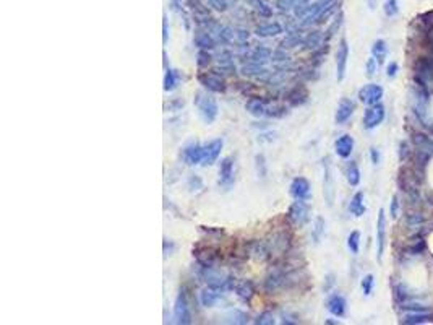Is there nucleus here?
<instances>
[{
	"mask_svg": "<svg viewBox=\"0 0 433 325\" xmlns=\"http://www.w3.org/2000/svg\"><path fill=\"white\" fill-rule=\"evenodd\" d=\"M323 169H325V179H323V194H325V200L329 207H333L334 203V179L331 173V164H329V160L323 161Z\"/></svg>",
	"mask_w": 433,
	"mask_h": 325,
	"instance_id": "nucleus-9",
	"label": "nucleus"
},
{
	"mask_svg": "<svg viewBox=\"0 0 433 325\" xmlns=\"http://www.w3.org/2000/svg\"><path fill=\"white\" fill-rule=\"evenodd\" d=\"M398 70H399V64L398 62H389L388 67H386V75H388L389 78H394L396 75H398Z\"/></svg>",
	"mask_w": 433,
	"mask_h": 325,
	"instance_id": "nucleus-40",
	"label": "nucleus"
},
{
	"mask_svg": "<svg viewBox=\"0 0 433 325\" xmlns=\"http://www.w3.org/2000/svg\"><path fill=\"white\" fill-rule=\"evenodd\" d=\"M346 299H344V296L338 294V292H333V294H329V298L326 301V309L331 312L333 315H336V317H342L344 314H346Z\"/></svg>",
	"mask_w": 433,
	"mask_h": 325,
	"instance_id": "nucleus-16",
	"label": "nucleus"
},
{
	"mask_svg": "<svg viewBox=\"0 0 433 325\" xmlns=\"http://www.w3.org/2000/svg\"><path fill=\"white\" fill-rule=\"evenodd\" d=\"M346 178H347V182L351 184L352 187L358 185V182H360V169H358L357 162L351 161L347 164V168H346Z\"/></svg>",
	"mask_w": 433,
	"mask_h": 325,
	"instance_id": "nucleus-23",
	"label": "nucleus"
},
{
	"mask_svg": "<svg viewBox=\"0 0 433 325\" xmlns=\"http://www.w3.org/2000/svg\"><path fill=\"white\" fill-rule=\"evenodd\" d=\"M291 195L295 200H307L310 197V182L305 178H295L291 182Z\"/></svg>",
	"mask_w": 433,
	"mask_h": 325,
	"instance_id": "nucleus-12",
	"label": "nucleus"
},
{
	"mask_svg": "<svg viewBox=\"0 0 433 325\" xmlns=\"http://www.w3.org/2000/svg\"><path fill=\"white\" fill-rule=\"evenodd\" d=\"M334 150L339 158H349L354 151V138L351 135H341L334 143Z\"/></svg>",
	"mask_w": 433,
	"mask_h": 325,
	"instance_id": "nucleus-17",
	"label": "nucleus"
},
{
	"mask_svg": "<svg viewBox=\"0 0 433 325\" xmlns=\"http://www.w3.org/2000/svg\"><path fill=\"white\" fill-rule=\"evenodd\" d=\"M347 247L352 254H358V249H360V233L358 231H352L347 238Z\"/></svg>",
	"mask_w": 433,
	"mask_h": 325,
	"instance_id": "nucleus-29",
	"label": "nucleus"
},
{
	"mask_svg": "<svg viewBox=\"0 0 433 325\" xmlns=\"http://www.w3.org/2000/svg\"><path fill=\"white\" fill-rule=\"evenodd\" d=\"M398 210H399V203H398V197H393V200H391V216L396 218L398 216Z\"/></svg>",
	"mask_w": 433,
	"mask_h": 325,
	"instance_id": "nucleus-41",
	"label": "nucleus"
},
{
	"mask_svg": "<svg viewBox=\"0 0 433 325\" xmlns=\"http://www.w3.org/2000/svg\"><path fill=\"white\" fill-rule=\"evenodd\" d=\"M365 210L367 208H365V203H364V192L354 194L352 200H351V203H349V211H351L354 216L360 218V216H364Z\"/></svg>",
	"mask_w": 433,
	"mask_h": 325,
	"instance_id": "nucleus-18",
	"label": "nucleus"
},
{
	"mask_svg": "<svg viewBox=\"0 0 433 325\" xmlns=\"http://www.w3.org/2000/svg\"><path fill=\"white\" fill-rule=\"evenodd\" d=\"M201 275H203V280L206 281L208 288H213V290L216 291H226L229 290V288H232V280L229 275H224L221 270H217V268H214L211 265H203V270H201Z\"/></svg>",
	"mask_w": 433,
	"mask_h": 325,
	"instance_id": "nucleus-1",
	"label": "nucleus"
},
{
	"mask_svg": "<svg viewBox=\"0 0 433 325\" xmlns=\"http://www.w3.org/2000/svg\"><path fill=\"white\" fill-rule=\"evenodd\" d=\"M255 324H260V325H273L274 324V317L271 312H263L260 314L257 320H255Z\"/></svg>",
	"mask_w": 433,
	"mask_h": 325,
	"instance_id": "nucleus-35",
	"label": "nucleus"
},
{
	"mask_svg": "<svg viewBox=\"0 0 433 325\" xmlns=\"http://www.w3.org/2000/svg\"><path fill=\"white\" fill-rule=\"evenodd\" d=\"M427 315L423 314H416V315H407L406 319H404V324H420V322H425Z\"/></svg>",
	"mask_w": 433,
	"mask_h": 325,
	"instance_id": "nucleus-39",
	"label": "nucleus"
},
{
	"mask_svg": "<svg viewBox=\"0 0 433 325\" xmlns=\"http://www.w3.org/2000/svg\"><path fill=\"white\" fill-rule=\"evenodd\" d=\"M195 44H197L200 49H204V50L214 48V41L208 32H197V36H195Z\"/></svg>",
	"mask_w": 433,
	"mask_h": 325,
	"instance_id": "nucleus-26",
	"label": "nucleus"
},
{
	"mask_svg": "<svg viewBox=\"0 0 433 325\" xmlns=\"http://www.w3.org/2000/svg\"><path fill=\"white\" fill-rule=\"evenodd\" d=\"M271 55H273V52L268 48H264V46H258V48H255V50L251 52V55H250L251 60H250V62L263 65L264 62H268V60L271 59Z\"/></svg>",
	"mask_w": 433,
	"mask_h": 325,
	"instance_id": "nucleus-21",
	"label": "nucleus"
},
{
	"mask_svg": "<svg viewBox=\"0 0 433 325\" xmlns=\"http://www.w3.org/2000/svg\"><path fill=\"white\" fill-rule=\"evenodd\" d=\"M370 155H371V161H373V164H378V162H380L378 150H376V148H371V150H370Z\"/></svg>",
	"mask_w": 433,
	"mask_h": 325,
	"instance_id": "nucleus-42",
	"label": "nucleus"
},
{
	"mask_svg": "<svg viewBox=\"0 0 433 325\" xmlns=\"http://www.w3.org/2000/svg\"><path fill=\"white\" fill-rule=\"evenodd\" d=\"M255 161H257V173H258V176L264 178V176H266V162H264V156L263 155H257Z\"/></svg>",
	"mask_w": 433,
	"mask_h": 325,
	"instance_id": "nucleus-36",
	"label": "nucleus"
},
{
	"mask_svg": "<svg viewBox=\"0 0 433 325\" xmlns=\"http://www.w3.org/2000/svg\"><path fill=\"white\" fill-rule=\"evenodd\" d=\"M217 64H219V67L222 68V70H227V72L235 70L234 60H232V55H231L229 52H222V54H219V59H217Z\"/></svg>",
	"mask_w": 433,
	"mask_h": 325,
	"instance_id": "nucleus-28",
	"label": "nucleus"
},
{
	"mask_svg": "<svg viewBox=\"0 0 433 325\" xmlns=\"http://www.w3.org/2000/svg\"><path fill=\"white\" fill-rule=\"evenodd\" d=\"M385 12L388 16H393L398 13V0H388L385 5Z\"/></svg>",
	"mask_w": 433,
	"mask_h": 325,
	"instance_id": "nucleus-38",
	"label": "nucleus"
},
{
	"mask_svg": "<svg viewBox=\"0 0 433 325\" xmlns=\"http://www.w3.org/2000/svg\"><path fill=\"white\" fill-rule=\"evenodd\" d=\"M182 160L190 166L200 164L203 160V145H200L198 142L187 143L182 150Z\"/></svg>",
	"mask_w": 433,
	"mask_h": 325,
	"instance_id": "nucleus-11",
	"label": "nucleus"
},
{
	"mask_svg": "<svg viewBox=\"0 0 433 325\" xmlns=\"http://www.w3.org/2000/svg\"><path fill=\"white\" fill-rule=\"evenodd\" d=\"M381 98H383V88L380 85H375V83L365 85L364 88L358 90V99L367 106L378 104L381 101Z\"/></svg>",
	"mask_w": 433,
	"mask_h": 325,
	"instance_id": "nucleus-7",
	"label": "nucleus"
},
{
	"mask_svg": "<svg viewBox=\"0 0 433 325\" xmlns=\"http://www.w3.org/2000/svg\"><path fill=\"white\" fill-rule=\"evenodd\" d=\"M209 62H211V55L208 54V50L200 49V52H198V65H200V67H206Z\"/></svg>",
	"mask_w": 433,
	"mask_h": 325,
	"instance_id": "nucleus-37",
	"label": "nucleus"
},
{
	"mask_svg": "<svg viewBox=\"0 0 433 325\" xmlns=\"http://www.w3.org/2000/svg\"><path fill=\"white\" fill-rule=\"evenodd\" d=\"M347 59H349V46H347V41L342 39L341 43H339V48L336 52V78H338V81L344 80V77H346Z\"/></svg>",
	"mask_w": 433,
	"mask_h": 325,
	"instance_id": "nucleus-10",
	"label": "nucleus"
},
{
	"mask_svg": "<svg viewBox=\"0 0 433 325\" xmlns=\"http://www.w3.org/2000/svg\"><path fill=\"white\" fill-rule=\"evenodd\" d=\"M235 291L239 294V298H242L244 301L250 299L253 296V286H251V283H242V285L235 288Z\"/></svg>",
	"mask_w": 433,
	"mask_h": 325,
	"instance_id": "nucleus-31",
	"label": "nucleus"
},
{
	"mask_svg": "<svg viewBox=\"0 0 433 325\" xmlns=\"http://www.w3.org/2000/svg\"><path fill=\"white\" fill-rule=\"evenodd\" d=\"M177 86V77L175 72L172 68H166V75H164V91H172L175 90Z\"/></svg>",
	"mask_w": 433,
	"mask_h": 325,
	"instance_id": "nucleus-30",
	"label": "nucleus"
},
{
	"mask_svg": "<svg viewBox=\"0 0 433 325\" xmlns=\"http://www.w3.org/2000/svg\"><path fill=\"white\" fill-rule=\"evenodd\" d=\"M279 32H282V28L278 23H269V25H263L257 28V34L263 36V38H269V36H276Z\"/></svg>",
	"mask_w": 433,
	"mask_h": 325,
	"instance_id": "nucleus-25",
	"label": "nucleus"
},
{
	"mask_svg": "<svg viewBox=\"0 0 433 325\" xmlns=\"http://www.w3.org/2000/svg\"><path fill=\"white\" fill-rule=\"evenodd\" d=\"M222 146H224V142L222 138H214V140H209L208 143L203 145V160L201 164L204 166H213L214 162L217 161V158L221 156Z\"/></svg>",
	"mask_w": 433,
	"mask_h": 325,
	"instance_id": "nucleus-5",
	"label": "nucleus"
},
{
	"mask_svg": "<svg viewBox=\"0 0 433 325\" xmlns=\"http://www.w3.org/2000/svg\"><path fill=\"white\" fill-rule=\"evenodd\" d=\"M226 322L229 324H247L248 322V315L245 312H242L239 309H234L231 312L226 314Z\"/></svg>",
	"mask_w": 433,
	"mask_h": 325,
	"instance_id": "nucleus-27",
	"label": "nucleus"
},
{
	"mask_svg": "<svg viewBox=\"0 0 433 325\" xmlns=\"http://www.w3.org/2000/svg\"><path fill=\"white\" fill-rule=\"evenodd\" d=\"M221 299V291H216L213 288H208V290H203L201 294H200V301L204 308H213L217 301Z\"/></svg>",
	"mask_w": 433,
	"mask_h": 325,
	"instance_id": "nucleus-20",
	"label": "nucleus"
},
{
	"mask_svg": "<svg viewBox=\"0 0 433 325\" xmlns=\"http://www.w3.org/2000/svg\"><path fill=\"white\" fill-rule=\"evenodd\" d=\"M245 108H247V113L251 114L253 117H263V115H266V111H268V106L262 99H257V98L250 99Z\"/></svg>",
	"mask_w": 433,
	"mask_h": 325,
	"instance_id": "nucleus-19",
	"label": "nucleus"
},
{
	"mask_svg": "<svg viewBox=\"0 0 433 325\" xmlns=\"http://www.w3.org/2000/svg\"><path fill=\"white\" fill-rule=\"evenodd\" d=\"M234 182V161L231 158H224L219 164V185L231 187Z\"/></svg>",
	"mask_w": 433,
	"mask_h": 325,
	"instance_id": "nucleus-14",
	"label": "nucleus"
},
{
	"mask_svg": "<svg viewBox=\"0 0 433 325\" xmlns=\"http://www.w3.org/2000/svg\"><path fill=\"white\" fill-rule=\"evenodd\" d=\"M378 62H376V59L373 57V55H371V57L367 60V64H365V75L369 77V78H371L376 73V68H378Z\"/></svg>",
	"mask_w": 433,
	"mask_h": 325,
	"instance_id": "nucleus-33",
	"label": "nucleus"
},
{
	"mask_svg": "<svg viewBox=\"0 0 433 325\" xmlns=\"http://www.w3.org/2000/svg\"><path fill=\"white\" fill-rule=\"evenodd\" d=\"M187 185H188V189L192 190H200V189H203V180H201V178H200V176H197V174H192L188 178V180H187Z\"/></svg>",
	"mask_w": 433,
	"mask_h": 325,
	"instance_id": "nucleus-34",
	"label": "nucleus"
},
{
	"mask_svg": "<svg viewBox=\"0 0 433 325\" xmlns=\"http://www.w3.org/2000/svg\"><path fill=\"white\" fill-rule=\"evenodd\" d=\"M373 285H375V276L373 275H365L364 280H362V291H364L365 296H370L371 291H373Z\"/></svg>",
	"mask_w": 433,
	"mask_h": 325,
	"instance_id": "nucleus-32",
	"label": "nucleus"
},
{
	"mask_svg": "<svg viewBox=\"0 0 433 325\" xmlns=\"http://www.w3.org/2000/svg\"><path fill=\"white\" fill-rule=\"evenodd\" d=\"M386 245V216L385 210L381 208L378 213V220H376V259L381 262Z\"/></svg>",
	"mask_w": 433,
	"mask_h": 325,
	"instance_id": "nucleus-8",
	"label": "nucleus"
},
{
	"mask_svg": "<svg viewBox=\"0 0 433 325\" xmlns=\"http://www.w3.org/2000/svg\"><path fill=\"white\" fill-rule=\"evenodd\" d=\"M385 106L383 104H373L365 111L364 114V127L367 130H373L385 120Z\"/></svg>",
	"mask_w": 433,
	"mask_h": 325,
	"instance_id": "nucleus-6",
	"label": "nucleus"
},
{
	"mask_svg": "<svg viewBox=\"0 0 433 325\" xmlns=\"http://www.w3.org/2000/svg\"><path fill=\"white\" fill-rule=\"evenodd\" d=\"M371 55L376 59V62H378L380 65L385 62L386 55H388V46H386V43L383 39L375 41V44L371 46Z\"/></svg>",
	"mask_w": 433,
	"mask_h": 325,
	"instance_id": "nucleus-22",
	"label": "nucleus"
},
{
	"mask_svg": "<svg viewBox=\"0 0 433 325\" xmlns=\"http://www.w3.org/2000/svg\"><path fill=\"white\" fill-rule=\"evenodd\" d=\"M200 83L209 91L214 93H222L226 91V83L222 78H219L214 73H204V75H200Z\"/></svg>",
	"mask_w": 433,
	"mask_h": 325,
	"instance_id": "nucleus-15",
	"label": "nucleus"
},
{
	"mask_svg": "<svg viewBox=\"0 0 433 325\" xmlns=\"http://www.w3.org/2000/svg\"><path fill=\"white\" fill-rule=\"evenodd\" d=\"M174 322L175 324H182V325H187L192 322V314H190V309H188V303H187V298H185V292L180 291L179 294H177L175 298V303H174Z\"/></svg>",
	"mask_w": 433,
	"mask_h": 325,
	"instance_id": "nucleus-4",
	"label": "nucleus"
},
{
	"mask_svg": "<svg viewBox=\"0 0 433 325\" xmlns=\"http://www.w3.org/2000/svg\"><path fill=\"white\" fill-rule=\"evenodd\" d=\"M195 103H197L200 117L203 119V122L213 124L214 120H216L217 114H219V108H217L216 99H214L211 95H203V93H198Z\"/></svg>",
	"mask_w": 433,
	"mask_h": 325,
	"instance_id": "nucleus-2",
	"label": "nucleus"
},
{
	"mask_svg": "<svg viewBox=\"0 0 433 325\" xmlns=\"http://www.w3.org/2000/svg\"><path fill=\"white\" fill-rule=\"evenodd\" d=\"M287 216H289V221L295 228H302L310 220V207L307 205L305 200H297L289 208Z\"/></svg>",
	"mask_w": 433,
	"mask_h": 325,
	"instance_id": "nucleus-3",
	"label": "nucleus"
},
{
	"mask_svg": "<svg viewBox=\"0 0 433 325\" xmlns=\"http://www.w3.org/2000/svg\"><path fill=\"white\" fill-rule=\"evenodd\" d=\"M370 2V5H371V8H375V0H369Z\"/></svg>",
	"mask_w": 433,
	"mask_h": 325,
	"instance_id": "nucleus-43",
	"label": "nucleus"
},
{
	"mask_svg": "<svg viewBox=\"0 0 433 325\" xmlns=\"http://www.w3.org/2000/svg\"><path fill=\"white\" fill-rule=\"evenodd\" d=\"M325 226H326V223H325L323 218L316 216L313 229H311V239H313L315 244H320V241L323 239V236H325Z\"/></svg>",
	"mask_w": 433,
	"mask_h": 325,
	"instance_id": "nucleus-24",
	"label": "nucleus"
},
{
	"mask_svg": "<svg viewBox=\"0 0 433 325\" xmlns=\"http://www.w3.org/2000/svg\"><path fill=\"white\" fill-rule=\"evenodd\" d=\"M354 111H356V104L352 103L349 98H342L341 101H339L338 104V109H336V115H334V120H336V124H346L349 119L352 117Z\"/></svg>",
	"mask_w": 433,
	"mask_h": 325,
	"instance_id": "nucleus-13",
	"label": "nucleus"
}]
</instances>
